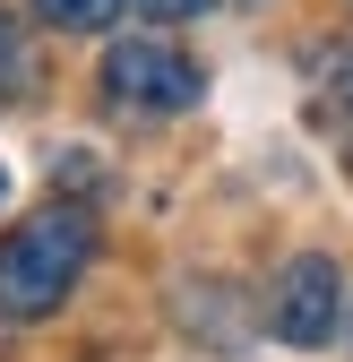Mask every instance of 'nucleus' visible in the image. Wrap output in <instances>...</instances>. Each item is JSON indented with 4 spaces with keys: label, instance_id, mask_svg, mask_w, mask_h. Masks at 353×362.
<instances>
[{
    "label": "nucleus",
    "instance_id": "1",
    "mask_svg": "<svg viewBox=\"0 0 353 362\" xmlns=\"http://www.w3.org/2000/svg\"><path fill=\"white\" fill-rule=\"evenodd\" d=\"M86 259H95V224L78 207H43L26 233L0 242V310H9V320L61 310V293L86 276Z\"/></svg>",
    "mask_w": 353,
    "mask_h": 362
},
{
    "label": "nucleus",
    "instance_id": "2",
    "mask_svg": "<svg viewBox=\"0 0 353 362\" xmlns=\"http://www.w3.org/2000/svg\"><path fill=\"white\" fill-rule=\"evenodd\" d=\"M95 86H104L112 104H129V112H190V104L207 95L198 61L172 52V43H112Z\"/></svg>",
    "mask_w": 353,
    "mask_h": 362
},
{
    "label": "nucleus",
    "instance_id": "3",
    "mask_svg": "<svg viewBox=\"0 0 353 362\" xmlns=\"http://www.w3.org/2000/svg\"><path fill=\"white\" fill-rule=\"evenodd\" d=\"M336 310H345V285H336V259H319V250H301L285 276H276V293H268V328L285 337V345H328L336 337Z\"/></svg>",
    "mask_w": 353,
    "mask_h": 362
},
{
    "label": "nucleus",
    "instance_id": "4",
    "mask_svg": "<svg viewBox=\"0 0 353 362\" xmlns=\"http://www.w3.org/2000/svg\"><path fill=\"white\" fill-rule=\"evenodd\" d=\"M112 9L121 0H35V18L61 26V35H95V26H112Z\"/></svg>",
    "mask_w": 353,
    "mask_h": 362
},
{
    "label": "nucleus",
    "instance_id": "5",
    "mask_svg": "<svg viewBox=\"0 0 353 362\" xmlns=\"http://www.w3.org/2000/svg\"><path fill=\"white\" fill-rule=\"evenodd\" d=\"M311 78H319V112H353V52H319Z\"/></svg>",
    "mask_w": 353,
    "mask_h": 362
},
{
    "label": "nucleus",
    "instance_id": "6",
    "mask_svg": "<svg viewBox=\"0 0 353 362\" xmlns=\"http://www.w3.org/2000/svg\"><path fill=\"white\" fill-rule=\"evenodd\" d=\"M129 9H138V18H207L215 0H129Z\"/></svg>",
    "mask_w": 353,
    "mask_h": 362
},
{
    "label": "nucleus",
    "instance_id": "7",
    "mask_svg": "<svg viewBox=\"0 0 353 362\" xmlns=\"http://www.w3.org/2000/svg\"><path fill=\"white\" fill-rule=\"evenodd\" d=\"M0 69H18V26L0 18Z\"/></svg>",
    "mask_w": 353,
    "mask_h": 362
},
{
    "label": "nucleus",
    "instance_id": "8",
    "mask_svg": "<svg viewBox=\"0 0 353 362\" xmlns=\"http://www.w3.org/2000/svg\"><path fill=\"white\" fill-rule=\"evenodd\" d=\"M0 190H9V173H0Z\"/></svg>",
    "mask_w": 353,
    "mask_h": 362
}]
</instances>
